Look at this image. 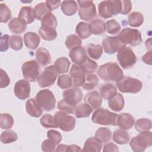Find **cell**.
<instances>
[{"label": "cell", "instance_id": "cell-1", "mask_svg": "<svg viewBox=\"0 0 152 152\" xmlns=\"http://www.w3.org/2000/svg\"><path fill=\"white\" fill-rule=\"evenodd\" d=\"M97 74L104 81H117L123 76V71L116 62H108L100 66Z\"/></svg>", "mask_w": 152, "mask_h": 152}, {"label": "cell", "instance_id": "cell-2", "mask_svg": "<svg viewBox=\"0 0 152 152\" xmlns=\"http://www.w3.org/2000/svg\"><path fill=\"white\" fill-rule=\"evenodd\" d=\"M122 11L121 1H103L98 5L99 15L104 19H107L121 14Z\"/></svg>", "mask_w": 152, "mask_h": 152}, {"label": "cell", "instance_id": "cell-3", "mask_svg": "<svg viewBox=\"0 0 152 152\" xmlns=\"http://www.w3.org/2000/svg\"><path fill=\"white\" fill-rule=\"evenodd\" d=\"M118 115L104 108H97L91 116L93 122L103 125L116 126Z\"/></svg>", "mask_w": 152, "mask_h": 152}, {"label": "cell", "instance_id": "cell-4", "mask_svg": "<svg viewBox=\"0 0 152 152\" xmlns=\"http://www.w3.org/2000/svg\"><path fill=\"white\" fill-rule=\"evenodd\" d=\"M117 37L120 42L125 46L129 45L135 46L140 45L142 41L141 34L139 30L128 27L124 28Z\"/></svg>", "mask_w": 152, "mask_h": 152}, {"label": "cell", "instance_id": "cell-5", "mask_svg": "<svg viewBox=\"0 0 152 152\" xmlns=\"http://www.w3.org/2000/svg\"><path fill=\"white\" fill-rule=\"evenodd\" d=\"M151 145L152 133L148 131L141 132L138 135L133 137L129 142L132 150L135 152H142Z\"/></svg>", "mask_w": 152, "mask_h": 152}, {"label": "cell", "instance_id": "cell-6", "mask_svg": "<svg viewBox=\"0 0 152 152\" xmlns=\"http://www.w3.org/2000/svg\"><path fill=\"white\" fill-rule=\"evenodd\" d=\"M117 88L121 92L137 93L139 92L142 86L140 80L131 77L123 76L116 81Z\"/></svg>", "mask_w": 152, "mask_h": 152}, {"label": "cell", "instance_id": "cell-7", "mask_svg": "<svg viewBox=\"0 0 152 152\" xmlns=\"http://www.w3.org/2000/svg\"><path fill=\"white\" fill-rule=\"evenodd\" d=\"M117 60L124 69L131 68L137 62V57L132 49L124 46L119 49L117 53Z\"/></svg>", "mask_w": 152, "mask_h": 152}, {"label": "cell", "instance_id": "cell-8", "mask_svg": "<svg viewBox=\"0 0 152 152\" xmlns=\"http://www.w3.org/2000/svg\"><path fill=\"white\" fill-rule=\"evenodd\" d=\"M35 100L45 111H50L55 107V97L52 92L48 89L40 90L36 94Z\"/></svg>", "mask_w": 152, "mask_h": 152}, {"label": "cell", "instance_id": "cell-9", "mask_svg": "<svg viewBox=\"0 0 152 152\" xmlns=\"http://www.w3.org/2000/svg\"><path fill=\"white\" fill-rule=\"evenodd\" d=\"M79 5L78 15L81 19L91 21L97 17L96 6L93 1H77Z\"/></svg>", "mask_w": 152, "mask_h": 152}, {"label": "cell", "instance_id": "cell-10", "mask_svg": "<svg viewBox=\"0 0 152 152\" xmlns=\"http://www.w3.org/2000/svg\"><path fill=\"white\" fill-rule=\"evenodd\" d=\"M56 124L61 130L69 132L74 129L75 126V119L71 115L61 111L56 112L54 115Z\"/></svg>", "mask_w": 152, "mask_h": 152}, {"label": "cell", "instance_id": "cell-11", "mask_svg": "<svg viewBox=\"0 0 152 152\" xmlns=\"http://www.w3.org/2000/svg\"><path fill=\"white\" fill-rule=\"evenodd\" d=\"M21 70L24 79L30 82L36 81L40 75L39 64L34 60L28 61L23 63Z\"/></svg>", "mask_w": 152, "mask_h": 152}, {"label": "cell", "instance_id": "cell-12", "mask_svg": "<svg viewBox=\"0 0 152 152\" xmlns=\"http://www.w3.org/2000/svg\"><path fill=\"white\" fill-rule=\"evenodd\" d=\"M58 75V72L54 65H50L44 69L37 81L39 86L42 88L49 87L55 83Z\"/></svg>", "mask_w": 152, "mask_h": 152}, {"label": "cell", "instance_id": "cell-13", "mask_svg": "<svg viewBox=\"0 0 152 152\" xmlns=\"http://www.w3.org/2000/svg\"><path fill=\"white\" fill-rule=\"evenodd\" d=\"M102 45L104 52L107 54H113L125 46L120 42L117 36H106L102 41Z\"/></svg>", "mask_w": 152, "mask_h": 152}, {"label": "cell", "instance_id": "cell-14", "mask_svg": "<svg viewBox=\"0 0 152 152\" xmlns=\"http://www.w3.org/2000/svg\"><path fill=\"white\" fill-rule=\"evenodd\" d=\"M69 75L72 80L74 87H79L84 85L86 81V73L80 65L73 64L70 69Z\"/></svg>", "mask_w": 152, "mask_h": 152}, {"label": "cell", "instance_id": "cell-15", "mask_svg": "<svg viewBox=\"0 0 152 152\" xmlns=\"http://www.w3.org/2000/svg\"><path fill=\"white\" fill-rule=\"evenodd\" d=\"M14 92L15 96L20 100H25L30 96V85L25 80H20L15 84Z\"/></svg>", "mask_w": 152, "mask_h": 152}, {"label": "cell", "instance_id": "cell-16", "mask_svg": "<svg viewBox=\"0 0 152 152\" xmlns=\"http://www.w3.org/2000/svg\"><path fill=\"white\" fill-rule=\"evenodd\" d=\"M83 97L82 91L75 87L67 89L63 92V99L75 105L81 102Z\"/></svg>", "mask_w": 152, "mask_h": 152}, {"label": "cell", "instance_id": "cell-17", "mask_svg": "<svg viewBox=\"0 0 152 152\" xmlns=\"http://www.w3.org/2000/svg\"><path fill=\"white\" fill-rule=\"evenodd\" d=\"M71 61L76 65H81L88 58L84 47L80 46L71 49L69 52Z\"/></svg>", "mask_w": 152, "mask_h": 152}, {"label": "cell", "instance_id": "cell-18", "mask_svg": "<svg viewBox=\"0 0 152 152\" xmlns=\"http://www.w3.org/2000/svg\"><path fill=\"white\" fill-rule=\"evenodd\" d=\"M135 124L134 117L129 113H122L119 114L116 119L117 125L121 129L126 130L131 129Z\"/></svg>", "mask_w": 152, "mask_h": 152}, {"label": "cell", "instance_id": "cell-19", "mask_svg": "<svg viewBox=\"0 0 152 152\" xmlns=\"http://www.w3.org/2000/svg\"><path fill=\"white\" fill-rule=\"evenodd\" d=\"M84 102L88 104L92 109H96L101 106L102 99L97 91H92L86 94L84 97Z\"/></svg>", "mask_w": 152, "mask_h": 152}, {"label": "cell", "instance_id": "cell-20", "mask_svg": "<svg viewBox=\"0 0 152 152\" xmlns=\"http://www.w3.org/2000/svg\"><path fill=\"white\" fill-rule=\"evenodd\" d=\"M27 24V23L24 20L15 17L10 21L8 26L12 33L20 34L26 30Z\"/></svg>", "mask_w": 152, "mask_h": 152}, {"label": "cell", "instance_id": "cell-21", "mask_svg": "<svg viewBox=\"0 0 152 152\" xmlns=\"http://www.w3.org/2000/svg\"><path fill=\"white\" fill-rule=\"evenodd\" d=\"M102 148V142L96 137L88 138L84 144L83 151H95L100 152Z\"/></svg>", "mask_w": 152, "mask_h": 152}, {"label": "cell", "instance_id": "cell-22", "mask_svg": "<svg viewBox=\"0 0 152 152\" xmlns=\"http://www.w3.org/2000/svg\"><path fill=\"white\" fill-rule=\"evenodd\" d=\"M24 42L27 48L30 49H35L39 45L40 38L37 33L28 31L24 35Z\"/></svg>", "mask_w": 152, "mask_h": 152}, {"label": "cell", "instance_id": "cell-23", "mask_svg": "<svg viewBox=\"0 0 152 152\" xmlns=\"http://www.w3.org/2000/svg\"><path fill=\"white\" fill-rule=\"evenodd\" d=\"M26 109L27 113L31 116L38 118L42 114V108L38 104L36 100L31 98L26 103Z\"/></svg>", "mask_w": 152, "mask_h": 152}, {"label": "cell", "instance_id": "cell-24", "mask_svg": "<svg viewBox=\"0 0 152 152\" xmlns=\"http://www.w3.org/2000/svg\"><path fill=\"white\" fill-rule=\"evenodd\" d=\"M117 88L111 83L104 84L100 88V95L105 100H110L117 93Z\"/></svg>", "mask_w": 152, "mask_h": 152}, {"label": "cell", "instance_id": "cell-25", "mask_svg": "<svg viewBox=\"0 0 152 152\" xmlns=\"http://www.w3.org/2000/svg\"><path fill=\"white\" fill-rule=\"evenodd\" d=\"M36 62L40 65L45 66L50 62V55L45 48H39L36 51Z\"/></svg>", "mask_w": 152, "mask_h": 152}, {"label": "cell", "instance_id": "cell-26", "mask_svg": "<svg viewBox=\"0 0 152 152\" xmlns=\"http://www.w3.org/2000/svg\"><path fill=\"white\" fill-rule=\"evenodd\" d=\"M108 106L110 109L115 112L122 110L124 106V99L121 93H117L113 97L109 100Z\"/></svg>", "mask_w": 152, "mask_h": 152}, {"label": "cell", "instance_id": "cell-27", "mask_svg": "<svg viewBox=\"0 0 152 152\" xmlns=\"http://www.w3.org/2000/svg\"><path fill=\"white\" fill-rule=\"evenodd\" d=\"M75 32L81 39H87L92 34L91 26L85 22H80L76 26Z\"/></svg>", "mask_w": 152, "mask_h": 152}, {"label": "cell", "instance_id": "cell-28", "mask_svg": "<svg viewBox=\"0 0 152 152\" xmlns=\"http://www.w3.org/2000/svg\"><path fill=\"white\" fill-rule=\"evenodd\" d=\"M61 8L65 15L71 16L76 13L78 5L75 1H63L61 4Z\"/></svg>", "mask_w": 152, "mask_h": 152}, {"label": "cell", "instance_id": "cell-29", "mask_svg": "<svg viewBox=\"0 0 152 152\" xmlns=\"http://www.w3.org/2000/svg\"><path fill=\"white\" fill-rule=\"evenodd\" d=\"M18 18L24 20L27 24H30L34 21L35 19V15L34 13V9L31 7L25 6L23 7L20 11Z\"/></svg>", "mask_w": 152, "mask_h": 152}, {"label": "cell", "instance_id": "cell-30", "mask_svg": "<svg viewBox=\"0 0 152 152\" xmlns=\"http://www.w3.org/2000/svg\"><path fill=\"white\" fill-rule=\"evenodd\" d=\"M57 20L51 12L45 15L41 20V27L49 29H56Z\"/></svg>", "mask_w": 152, "mask_h": 152}, {"label": "cell", "instance_id": "cell-31", "mask_svg": "<svg viewBox=\"0 0 152 152\" xmlns=\"http://www.w3.org/2000/svg\"><path fill=\"white\" fill-rule=\"evenodd\" d=\"M113 140L119 144H127L130 139L129 134L124 129H117L113 134Z\"/></svg>", "mask_w": 152, "mask_h": 152}, {"label": "cell", "instance_id": "cell-32", "mask_svg": "<svg viewBox=\"0 0 152 152\" xmlns=\"http://www.w3.org/2000/svg\"><path fill=\"white\" fill-rule=\"evenodd\" d=\"M58 74L67 72L70 66V62L68 59L65 57H61L57 59L53 64Z\"/></svg>", "mask_w": 152, "mask_h": 152}, {"label": "cell", "instance_id": "cell-33", "mask_svg": "<svg viewBox=\"0 0 152 152\" xmlns=\"http://www.w3.org/2000/svg\"><path fill=\"white\" fill-rule=\"evenodd\" d=\"M93 109L87 103H82L79 104L74 110V115L76 118H83L88 117L91 112Z\"/></svg>", "mask_w": 152, "mask_h": 152}, {"label": "cell", "instance_id": "cell-34", "mask_svg": "<svg viewBox=\"0 0 152 152\" xmlns=\"http://www.w3.org/2000/svg\"><path fill=\"white\" fill-rule=\"evenodd\" d=\"M128 21L130 26L133 27H138L143 23L144 17L141 12L134 11L131 12L128 15Z\"/></svg>", "mask_w": 152, "mask_h": 152}, {"label": "cell", "instance_id": "cell-35", "mask_svg": "<svg viewBox=\"0 0 152 152\" xmlns=\"http://www.w3.org/2000/svg\"><path fill=\"white\" fill-rule=\"evenodd\" d=\"M87 52L90 58L94 59H99L103 53V48L100 45L90 43L87 46Z\"/></svg>", "mask_w": 152, "mask_h": 152}, {"label": "cell", "instance_id": "cell-36", "mask_svg": "<svg viewBox=\"0 0 152 152\" xmlns=\"http://www.w3.org/2000/svg\"><path fill=\"white\" fill-rule=\"evenodd\" d=\"M92 34L95 35H102L103 34L106 29H105V23L104 22L100 19H96L91 21L90 23Z\"/></svg>", "mask_w": 152, "mask_h": 152}, {"label": "cell", "instance_id": "cell-37", "mask_svg": "<svg viewBox=\"0 0 152 152\" xmlns=\"http://www.w3.org/2000/svg\"><path fill=\"white\" fill-rule=\"evenodd\" d=\"M95 136L97 138L102 142H107L111 140L112 138V132L107 128H99L96 133Z\"/></svg>", "mask_w": 152, "mask_h": 152}, {"label": "cell", "instance_id": "cell-38", "mask_svg": "<svg viewBox=\"0 0 152 152\" xmlns=\"http://www.w3.org/2000/svg\"><path fill=\"white\" fill-rule=\"evenodd\" d=\"M98 83V77L95 74H89L86 76V81L83 86V88L86 90H91L97 86Z\"/></svg>", "mask_w": 152, "mask_h": 152}, {"label": "cell", "instance_id": "cell-39", "mask_svg": "<svg viewBox=\"0 0 152 152\" xmlns=\"http://www.w3.org/2000/svg\"><path fill=\"white\" fill-rule=\"evenodd\" d=\"M121 27L119 23L115 19H111L105 23V29L107 33L116 34L119 33Z\"/></svg>", "mask_w": 152, "mask_h": 152}, {"label": "cell", "instance_id": "cell-40", "mask_svg": "<svg viewBox=\"0 0 152 152\" xmlns=\"http://www.w3.org/2000/svg\"><path fill=\"white\" fill-rule=\"evenodd\" d=\"M80 66L86 74L93 73L98 68L97 64L89 58H87L83 64L80 65Z\"/></svg>", "mask_w": 152, "mask_h": 152}, {"label": "cell", "instance_id": "cell-41", "mask_svg": "<svg viewBox=\"0 0 152 152\" xmlns=\"http://www.w3.org/2000/svg\"><path fill=\"white\" fill-rule=\"evenodd\" d=\"M39 33L43 39L47 41H52L55 40L57 37V32L56 29H49L40 27Z\"/></svg>", "mask_w": 152, "mask_h": 152}, {"label": "cell", "instance_id": "cell-42", "mask_svg": "<svg viewBox=\"0 0 152 152\" xmlns=\"http://www.w3.org/2000/svg\"><path fill=\"white\" fill-rule=\"evenodd\" d=\"M50 11L48 9L45 2H40L37 4L34 8V13L35 17L39 20H41L42 18Z\"/></svg>", "mask_w": 152, "mask_h": 152}, {"label": "cell", "instance_id": "cell-43", "mask_svg": "<svg viewBox=\"0 0 152 152\" xmlns=\"http://www.w3.org/2000/svg\"><path fill=\"white\" fill-rule=\"evenodd\" d=\"M135 129L138 132H143L149 131L151 128V121L147 118H141L137 121Z\"/></svg>", "mask_w": 152, "mask_h": 152}, {"label": "cell", "instance_id": "cell-44", "mask_svg": "<svg viewBox=\"0 0 152 152\" xmlns=\"http://www.w3.org/2000/svg\"><path fill=\"white\" fill-rule=\"evenodd\" d=\"M18 139L17 134L12 130L4 131L1 134V141L3 144H8L15 141Z\"/></svg>", "mask_w": 152, "mask_h": 152}, {"label": "cell", "instance_id": "cell-45", "mask_svg": "<svg viewBox=\"0 0 152 152\" xmlns=\"http://www.w3.org/2000/svg\"><path fill=\"white\" fill-rule=\"evenodd\" d=\"M57 84L61 88L66 89L73 85V82L71 76L66 74H63L60 75L58 77Z\"/></svg>", "mask_w": 152, "mask_h": 152}, {"label": "cell", "instance_id": "cell-46", "mask_svg": "<svg viewBox=\"0 0 152 152\" xmlns=\"http://www.w3.org/2000/svg\"><path fill=\"white\" fill-rule=\"evenodd\" d=\"M12 17V13L9 7L4 3L0 4V21L7 23Z\"/></svg>", "mask_w": 152, "mask_h": 152}, {"label": "cell", "instance_id": "cell-47", "mask_svg": "<svg viewBox=\"0 0 152 152\" xmlns=\"http://www.w3.org/2000/svg\"><path fill=\"white\" fill-rule=\"evenodd\" d=\"M40 124L45 128H58L54 119V117L50 114L43 115L40 119Z\"/></svg>", "mask_w": 152, "mask_h": 152}, {"label": "cell", "instance_id": "cell-48", "mask_svg": "<svg viewBox=\"0 0 152 152\" xmlns=\"http://www.w3.org/2000/svg\"><path fill=\"white\" fill-rule=\"evenodd\" d=\"M14 119L12 116L8 113H2L1 116L0 125L2 129H8L13 126Z\"/></svg>", "mask_w": 152, "mask_h": 152}, {"label": "cell", "instance_id": "cell-49", "mask_svg": "<svg viewBox=\"0 0 152 152\" xmlns=\"http://www.w3.org/2000/svg\"><path fill=\"white\" fill-rule=\"evenodd\" d=\"M81 39L75 35V34H70L67 36L65 42V45L69 49H71L75 47L81 46Z\"/></svg>", "mask_w": 152, "mask_h": 152}, {"label": "cell", "instance_id": "cell-50", "mask_svg": "<svg viewBox=\"0 0 152 152\" xmlns=\"http://www.w3.org/2000/svg\"><path fill=\"white\" fill-rule=\"evenodd\" d=\"M75 106L62 99L58 102L57 107L60 111L65 113H72L75 109Z\"/></svg>", "mask_w": 152, "mask_h": 152}, {"label": "cell", "instance_id": "cell-51", "mask_svg": "<svg viewBox=\"0 0 152 152\" xmlns=\"http://www.w3.org/2000/svg\"><path fill=\"white\" fill-rule=\"evenodd\" d=\"M10 48L15 50H19L23 47V39L20 36L12 35L9 39Z\"/></svg>", "mask_w": 152, "mask_h": 152}, {"label": "cell", "instance_id": "cell-52", "mask_svg": "<svg viewBox=\"0 0 152 152\" xmlns=\"http://www.w3.org/2000/svg\"><path fill=\"white\" fill-rule=\"evenodd\" d=\"M47 137L49 139L52 140L56 145L58 144L62 140V135L57 131L51 129L48 131Z\"/></svg>", "mask_w": 152, "mask_h": 152}, {"label": "cell", "instance_id": "cell-53", "mask_svg": "<svg viewBox=\"0 0 152 152\" xmlns=\"http://www.w3.org/2000/svg\"><path fill=\"white\" fill-rule=\"evenodd\" d=\"M81 151V148L79 146L74 144L72 145H65V144H60L59 145L55 151Z\"/></svg>", "mask_w": 152, "mask_h": 152}, {"label": "cell", "instance_id": "cell-54", "mask_svg": "<svg viewBox=\"0 0 152 152\" xmlns=\"http://www.w3.org/2000/svg\"><path fill=\"white\" fill-rule=\"evenodd\" d=\"M55 145L56 144L50 139L45 140L42 143L41 148L43 151L52 152L55 151Z\"/></svg>", "mask_w": 152, "mask_h": 152}, {"label": "cell", "instance_id": "cell-55", "mask_svg": "<svg viewBox=\"0 0 152 152\" xmlns=\"http://www.w3.org/2000/svg\"><path fill=\"white\" fill-rule=\"evenodd\" d=\"M10 83V79L7 72L2 69H0V87H7Z\"/></svg>", "mask_w": 152, "mask_h": 152}, {"label": "cell", "instance_id": "cell-56", "mask_svg": "<svg viewBox=\"0 0 152 152\" xmlns=\"http://www.w3.org/2000/svg\"><path fill=\"white\" fill-rule=\"evenodd\" d=\"M9 39L10 37L8 34H4L1 37L0 43V51L5 52L8 50L9 48Z\"/></svg>", "mask_w": 152, "mask_h": 152}, {"label": "cell", "instance_id": "cell-57", "mask_svg": "<svg viewBox=\"0 0 152 152\" xmlns=\"http://www.w3.org/2000/svg\"><path fill=\"white\" fill-rule=\"evenodd\" d=\"M122 3V11L121 14L122 15L128 14L132 8V4L130 1H121Z\"/></svg>", "mask_w": 152, "mask_h": 152}, {"label": "cell", "instance_id": "cell-58", "mask_svg": "<svg viewBox=\"0 0 152 152\" xmlns=\"http://www.w3.org/2000/svg\"><path fill=\"white\" fill-rule=\"evenodd\" d=\"M61 1L57 0V1H50V0H46L45 1V4L48 8V9L51 11L53 10H56L58 8L59 5H61Z\"/></svg>", "mask_w": 152, "mask_h": 152}, {"label": "cell", "instance_id": "cell-59", "mask_svg": "<svg viewBox=\"0 0 152 152\" xmlns=\"http://www.w3.org/2000/svg\"><path fill=\"white\" fill-rule=\"evenodd\" d=\"M118 151H119V149L118 146L112 142L106 144L104 145L103 149V151L104 152H109V151L118 152Z\"/></svg>", "mask_w": 152, "mask_h": 152}, {"label": "cell", "instance_id": "cell-60", "mask_svg": "<svg viewBox=\"0 0 152 152\" xmlns=\"http://www.w3.org/2000/svg\"><path fill=\"white\" fill-rule=\"evenodd\" d=\"M151 56H152V53L151 50H149L148 52H147L142 57V61L148 65H151Z\"/></svg>", "mask_w": 152, "mask_h": 152}, {"label": "cell", "instance_id": "cell-61", "mask_svg": "<svg viewBox=\"0 0 152 152\" xmlns=\"http://www.w3.org/2000/svg\"><path fill=\"white\" fill-rule=\"evenodd\" d=\"M151 38H149L148 40L145 41V46L147 47V49H149L150 50H151Z\"/></svg>", "mask_w": 152, "mask_h": 152}]
</instances>
